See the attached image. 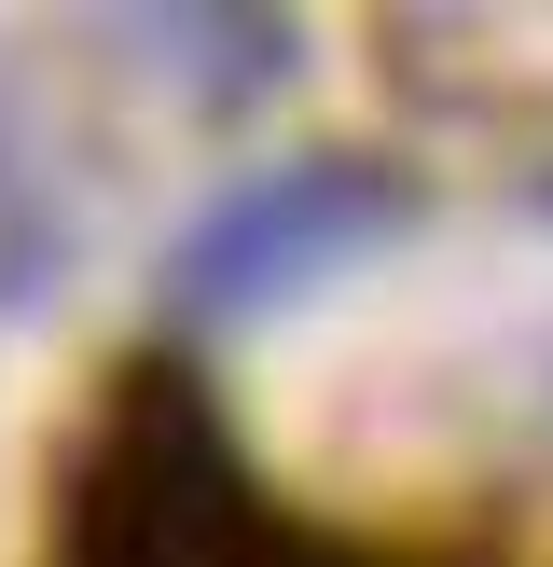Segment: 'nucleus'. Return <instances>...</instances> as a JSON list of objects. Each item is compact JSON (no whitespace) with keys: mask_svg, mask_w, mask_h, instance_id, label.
<instances>
[{"mask_svg":"<svg viewBox=\"0 0 553 567\" xmlns=\"http://www.w3.org/2000/svg\"><path fill=\"white\" fill-rule=\"evenodd\" d=\"M387 221H401V194L359 181V166H276V181L221 194V208L180 236V291L194 305H263V291H291V277L346 264V249L387 236Z\"/></svg>","mask_w":553,"mask_h":567,"instance_id":"obj_1","label":"nucleus"}]
</instances>
